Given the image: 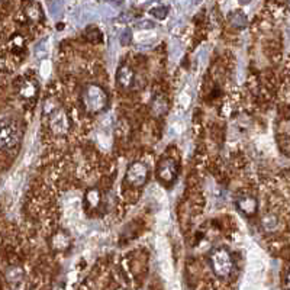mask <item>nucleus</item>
Wrapping results in <instances>:
<instances>
[{
  "mask_svg": "<svg viewBox=\"0 0 290 290\" xmlns=\"http://www.w3.org/2000/svg\"><path fill=\"white\" fill-rule=\"evenodd\" d=\"M81 102L84 109L92 115H97V113L103 112L108 106L109 97L106 90L99 86V84H87L83 89L81 93Z\"/></svg>",
  "mask_w": 290,
  "mask_h": 290,
  "instance_id": "nucleus-1",
  "label": "nucleus"
},
{
  "mask_svg": "<svg viewBox=\"0 0 290 290\" xmlns=\"http://www.w3.org/2000/svg\"><path fill=\"white\" fill-rule=\"evenodd\" d=\"M209 266L219 279H228L234 272V258L225 247H216L209 253Z\"/></svg>",
  "mask_w": 290,
  "mask_h": 290,
  "instance_id": "nucleus-2",
  "label": "nucleus"
},
{
  "mask_svg": "<svg viewBox=\"0 0 290 290\" xmlns=\"http://www.w3.org/2000/svg\"><path fill=\"white\" fill-rule=\"evenodd\" d=\"M178 168L176 160L167 157L162 158L157 165V178L164 187H171L177 180Z\"/></svg>",
  "mask_w": 290,
  "mask_h": 290,
  "instance_id": "nucleus-3",
  "label": "nucleus"
},
{
  "mask_svg": "<svg viewBox=\"0 0 290 290\" xmlns=\"http://www.w3.org/2000/svg\"><path fill=\"white\" fill-rule=\"evenodd\" d=\"M148 176H149V170H148V167L145 165L144 162L135 161L128 167L127 174H125V181L131 187L141 189L146 184Z\"/></svg>",
  "mask_w": 290,
  "mask_h": 290,
  "instance_id": "nucleus-4",
  "label": "nucleus"
},
{
  "mask_svg": "<svg viewBox=\"0 0 290 290\" xmlns=\"http://www.w3.org/2000/svg\"><path fill=\"white\" fill-rule=\"evenodd\" d=\"M48 125L49 129L55 134V135H60V137H64L68 134L70 131V118H68V113L65 112L63 108H57L54 109L52 112L48 113Z\"/></svg>",
  "mask_w": 290,
  "mask_h": 290,
  "instance_id": "nucleus-5",
  "label": "nucleus"
},
{
  "mask_svg": "<svg viewBox=\"0 0 290 290\" xmlns=\"http://www.w3.org/2000/svg\"><path fill=\"white\" fill-rule=\"evenodd\" d=\"M19 131L15 124L0 119V149H10L19 143Z\"/></svg>",
  "mask_w": 290,
  "mask_h": 290,
  "instance_id": "nucleus-6",
  "label": "nucleus"
},
{
  "mask_svg": "<svg viewBox=\"0 0 290 290\" xmlns=\"http://www.w3.org/2000/svg\"><path fill=\"white\" fill-rule=\"evenodd\" d=\"M16 93L25 102H33L39 93V84L31 77H20L16 81Z\"/></svg>",
  "mask_w": 290,
  "mask_h": 290,
  "instance_id": "nucleus-7",
  "label": "nucleus"
},
{
  "mask_svg": "<svg viewBox=\"0 0 290 290\" xmlns=\"http://www.w3.org/2000/svg\"><path fill=\"white\" fill-rule=\"evenodd\" d=\"M235 206L245 216H254L258 210V200L254 196L250 194H241L235 200Z\"/></svg>",
  "mask_w": 290,
  "mask_h": 290,
  "instance_id": "nucleus-8",
  "label": "nucleus"
},
{
  "mask_svg": "<svg viewBox=\"0 0 290 290\" xmlns=\"http://www.w3.org/2000/svg\"><path fill=\"white\" fill-rule=\"evenodd\" d=\"M116 83L122 89H131L135 83V73L127 64H122L116 71Z\"/></svg>",
  "mask_w": 290,
  "mask_h": 290,
  "instance_id": "nucleus-9",
  "label": "nucleus"
},
{
  "mask_svg": "<svg viewBox=\"0 0 290 290\" xmlns=\"http://www.w3.org/2000/svg\"><path fill=\"white\" fill-rule=\"evenodd\" d=\"M23 15H25V17H26L29 22H32V23H39V22H42V19H44V12H42L41 6H39L38 3H33V1H29V3L25 6Z\"/></svg>",
  "mask_w": 290,
  "mask_h": 290,
  "instance_id": "nucleus-10",
  "label": "nucleus"
},
{
  "mask_svg": "<svg viewBox=\"0 0 290 290\" xmlns=\"http://www.w3.org/2000/svg\"><path fill=\"white\" fill-rule=\"evenodd\" d=\"M49 242H51L52 250H55V251H64V250H67L70 247V237L65 232H63V231H58V232H55L51 237Z\"/></svg>",
  "mask_w": 290,
  "mask_h": 290,
  "instance_id": "nucleus-11",
  "label": "nucleus"
},
{
  "mask_svg": "<svg viewBox=\"0 0 290 290\" xmlns=\"http://www.w3.org/2000/svg\"><path fill=\"white\" fill-rule=\"evenodd\" d=\"M167 111H168V102H167L165 97L158 95V96H155L152 99V102H151V113H152V116L161 118V116H164L167 113Z\"/></svg>",
  "mask_w": 290,
  "mask_h": 290,
  "instance_id": "nucleus-12",
  "label": "nucleus"
},
{
  "mask_svg": "<svg viewBox=\"0 0 290 290\" xmlns=\"http://www.w3.org/2000/svg\"><path fill=\"white\" fill-rule=\"evenodd\" d=\"M100 200H102V196H100V192L97 189H89L86 192V194H84V206H86V209H96L97 206L100 205Z\"/></svg>",
  "mask_w": 290,
  "mask_h": 290,
  "instance_id": "nucleus-13",
  "label": "nucleus"
},
{
  "mask_svg": "<svg viewBox=\"0 0 290 290\" xmlns=\"http://www.w3.org/2000/svg\"><path fill=\"white\" fill-rule=\"evenodd\" d=\"M229 22H231L235 28L242 29V28L247 26V16L242 13L241 10H237V12H232V13L229 15Z\"/></svg>",
  "mask_w": 290,
  "mask_h": 290,
  "instance_id": "nucleus-14",
  "label": "nucleus"
},
{
  "mask_svg": "<svg viewBox=\"0 0 290 290\" xmlns=\"http://www.w3.org/2000/svg\"><path fill=\"white\" fill-rule=\"evenodd\" d=\"M263 225H264V228L267 231H274L279 226V218L276 215H273V213H267L263 218Z\"/></svg>",
  "mask_w": 290,
  "mask_h": 290,
  "instance_id": "nucleus-15",
  "label": "nucleus"
},
{
  "mask_svg": "<svg viewBox=\"0 0 290 290\" xmlns=\"http://www.w3.org/2000/svg\"><path fill=\"white\" fill-rule=\"evenodd\" d=\"M149 13H151L154 17H157V19H164V17L167 16V13H168V7H165V6H158V7L151 9Z\"/></svg>",
  "mask_w": 290,
  "mask_h": 290,
  "instance_id": "nucleus-16",
  "label": "nucleus"
},
{
  "mask_svg": "<svg viewBox=\"0 0 290 290\" xmlns=\"http://www.w3.org/2000/svg\"><path fill=\"white\" fill-rule=\"evenodd\" d=\"M86 36L90 39V41H100L102 39V33L97 31V28H95V26H89L87 28V31H86Z\"/></svg>",
  "mask_w": 290,
  "mask_h": 290,
  "instance_id": "nucleus-17",
  "label": "nucleus"
},
{
  "mask_svg": "<svg viewBox=\"0 0 290 290\" xmlns=\"http://www.w3.org/2000/svg\"><path fill=\"white\" fill-rule=\"evenodd\" d=\"M131 41H132V32L129 29H127L125 32L122 33V36H121V44L122 45H129Z\"/></svg>",
  "mask_w": 290,
  "mask_h": 290,
  "instance_id": "nucleus-18",
  "label": "nucleus"
},
{
  "mask_svg": "<svg viewBox=\"0 0 290 290\" xmlns=\"http://www.w3.org/2000/svg\"><path fill=\"white\" fill-rule=\"evenodd\" d=\"M250 1H251V0H240L241 4H247V3H250Z\"/></svg>",
  "mask_w": 290,
  "mask_h": 290,
  "instance_id": "nucleus-19",
  "label": "nucleus"
}]
</instances>
